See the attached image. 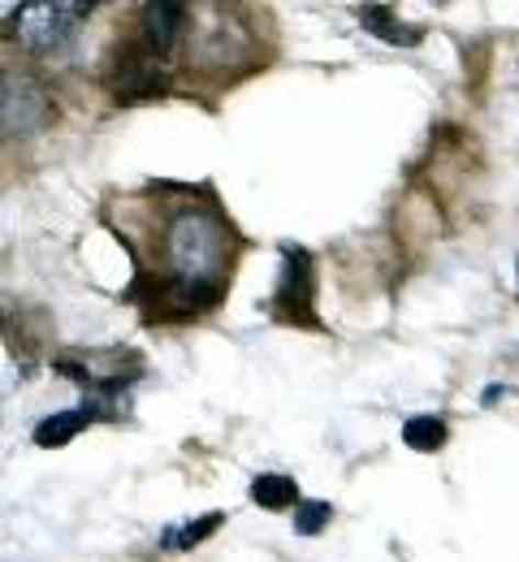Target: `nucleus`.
<instances>
[{"mask_svg":"<svg viewBox=\"0 0 519 562\" xmlns=\"http://www.w3.org/2000/svg\"><path fill=\"white\" fill-rule=\"evenodd\" d=\"M234 265V229L213 200H182L156 238L151 299L165 316H195L222 299Z\"/></svg>","mask_w":519,"mask_h":562,"instance_id":"f257e3e1","label":"nucleus"},{"mask_svg":"<svg viewBox=\"0 0 519 562\" xmlns=\"http://www.w3.org/2000/svg\"><path fill=\"white\" fill-rule=\"evenodd\" d=\"M66 376H75L78 385L87 390V412L100 420V416H122L117 398L139 381L144 372V359L135 351H122V347H104V351H70L61 355L57 363Z\"/></svg>","mask_w":519,"mask_h":562,"instance_id":"f03ea898","label":"nucleus"},{"mask_svg":"<svg viewBox=\"0 0 519 562\" xmlns=\"http://www.w3.org/2000/svg\"><path fill=\"white\" fill-rule=\"evenodd\" d=\"M91 13V4H66V0H35L18 9V44L35 57H53L75 40L78 22Z\"/></svg>","mask_w":519,"mask_h":562,"instance_id":"7ed1b4c3","label":"nucleus"},{"mask_svg":"<svg viewBox=\"0 0 519 562\" xmlns=\"http://www.w3.org/2000/svg\"><path fill=\"white\" fill-rule=\"evenodd\" d=\"M269 312L286 325H312L316 329V260L295 243L282 247V278H278Z\"/></svg>","mask_w":519,"mask_h":562,"instance_id":"20e7f679","label":"nucleus"},{"mask_svg":"<svg viewBox=\"0 0 519 562\" xmlns=\"http://www.w3.org/2000/svg\"><path fill=\"white\" fill-rule=\"evenodd\" d=\"M213 18H195V35L187 44L191 61L208 74H225L234 57L251 53V35L242 26V18H234L229 9H208Z\"/></svg>","mask_w":519,"mask_h":562,"instance_id":"39448f33","label":"nucleus"},{"mask_svg":"<svg viewBox=\"0 0 519 562\" xmlns=\"http://www.w3.org/2000/svg\"><path fill=\"white\" fill-rule=\"evenodd\" d=\"M187 13H191L187 4H148L144 9V48L151 57H169L178 48L182 31L191 26Z\"/></svg>","mask_w":519,"mask_h":562,"instance_id":"423d86ee","label":"nucleus"},{"mask_svg":"<svg viewBox=\"0 0 519 562\" xmlns=\"http://www.w3.org/2000/svg\"><path fill=\"white\" fill-rule=\"evenodd\" d=\"M44 117H48L44 91H40L35 82L9 78V82H4V122H9V131H13V126H40Z\"/></svg>","mask_w":519,"mask_h":562,"instance_id":"0eeeda50","label":"nucleus"},{"mask_svg":"<svg viewBox=\"0 0 519 562\" xmlns=\"http://www.w3.org/2000/svg\"><path fill=\"white\" fill-rule=\"evenodd\" d=\"M95 420L87 407H75V412H57V416H48V420L35 424V446H66V441H75L78 432H87V424Z\"/></svg>","mask_w":519,"mask_h":562,"instance_id":"6e6552de","label":"nucleus"},{"mask_svg":"<svg viewBox=\"0 0 519 562\" xmlns=\"http://www.w3.org/2000/svg\"><path fill=\"white\" fill-rule=\"evenodd\" d=\"M360 22L369 26L372 35H381L385 44H394V48H416V44L425 40L420 26H403V22H394V13H390V9H376V4L360 9Z\"/></svg>","mask_w":519,"mask_h":562,"instance_id":"1a4fd4ad","label":"nucleus"},{"mask_svg":"<svg viewBox=\"0 0 519 562\" xmlns=\"http://www.w3.org/2000/svg\"><path fill=\"white\" fill-rule=\"evenodd\" d=\"M251 502L264 506V510H286L298 506V485L295 476H282V472H264L251 481Z\"/></svg>","mask_w":519,"mask_h":562,"instance_id":"9d476101","label":"nucleus"},{"mask_svg":"<svg viewBox=\"0 0 519 562\" xmlns=\"http://www.w3.org/2000/svg\"><path fill=\"white\" fill-rule=\"evenodd\" d=\"M403 441L411 450H420V454H433V450H442L445 441H450V424L442 416H411V420L403 424Z\"/></svg>","mask_w":519,"mask_h":562,"instance_id":"9b49d317","label":"nucleus"},{"mask_svg":"<svg viewBox=\"0 0 519 562\" xmlns=\"http://www.w3.org/2000/svg\"><path fill=\"white\" fill-rule=\"evenodd\" d=\"M329 519H334V506H329L325 497H307V502H298L295 506V532L298 537H316V532H325V528H329Z\"/></svg>","mask_w":519,"mask_h":562,"instance_id":"f8f14e48","label":"nucleus"},{"mask_svg":"<svg viewBox=\"0 0 519 562\" xmlns=\"http://www.w3.org/2000/svg\"><path fill=\"white\" fill-rule=\"evenodd\" d=\"M222 519L225 515H204V519H195V524H187V528H173V532H165V546L169 550H191V546H200L208 532H217L222 528Z\"/></svg>","mask_w":519,"mask_h":562,"instance_id":"ddd939ff","label":"nucleus"}]
</instances>
